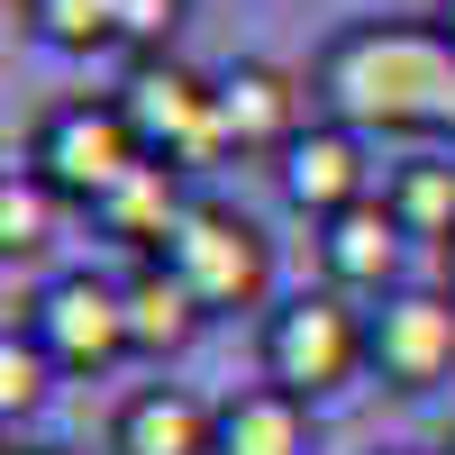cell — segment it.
Returning a JSON list of instances; mask_svg holds the SVG:
<instances>
[{
    "label": "cell",
    "instance_id": "5",
    "mask_svg": "<svg viewBox=\"0 0 455 455\" xmlns=\"http://www.w3.org/2000/svg\"><path fill=\"white\" fill-rule=\"evenodd\" d=\"M446 373H455V291L446 283H401L392 300L364 310V383L428 401Z\"/></svg>",
    "mask_w": 455,
    "mask_h": 455
},
{
    "label": "cell",
    "instance_id": "7",
    "mask_svg": "<svg viewBox=\"0 0 455 455\" xmlns=\"http://www.w3.org/2000/svg\"><path fill=\"white\" fill-rule=\"evenodd\" d=\"M28 337L55 355V373H83V383H100V373H119L137 355L128 337V283L119 274H55L46 300H36Z\"/></svg>",
    "mask_w": 455,
    "mask_h": 455
},
{
    "label": "cell",
    "instance_id": "6",
    "mask_svg": "<svg viewBox=\"0 0 455 455\" xmlns=\"http://www.w3.org/2000/svg\"><path fill=\"white\" fill-rule=\"evenodd\" d=\"M119 109H128V128L137 146L156 164H210L219 156V73H192L182 55H146L128 64V83H119Z\"/></svg>",
    "mask_w": 455,
    "mask_h": 455
},
{
    "label": "cell",
    "instance_id": "12",
    "mask_svg": "<svg viewBox=\"0 0 455 455\" xmlns=\"http://www.w3.org/2000/svg\"><path fill=\"white\" fill-rule=\"evenodd\" d=\"M192 201H201V192H182V164H156V156H146V164L119 182V192L92 210V228L146 264V255H164V246H173V228L192 219Z\"/></svg>",
    "mask_w": 455,
    "mask_h": 455
},
{
    "label": "cell",
    "instance_id": "1",
    "mask_svg": "<svg viewBox=\"0 0 455 455\" xmlns=\"http://www.w3.org/2000/svg\"><path fill=\"white\" fill-rule=\"evenodd\" d=\"M319 119L355 137H410V146H455V46L437 19H355L337 28L310 64Z\"/></svg>",
    "mask_w": 455,
    "mask_h": 455
},
{
    "label": "cell",
    "instance_id": "18",
    "mask_svg": "<svg viewBox=\"0 0 455 455\" xmlns=\"http://www.w3.org/2000/svg\"><path fill=\"white\" fill-rule=\"evenodd\" d=\"M55 210H64V201H55L46 182L19 164L10 182H0V255H10V264H19V255H36V246L55 237Z\"/></svg>",
    "mask_w": 455,
    "mask_h": 455
},
{
    "label": "cell",
    "instance_id": "17",
    "mask_svg": "<svg viewBox=\"0 0 455 455\" xmlns=\"http://www.w3.org/2000/svg\"><path fill=\"white\" fill-rule=\"evenodd\" d=\"M46 401H55V355L36 347L28 328H10V337H0V419L19 428V419H36Z\"/></svg>",
    "mask_w": 455,
    "mask_h": 455
},
{
    "label": "cell",
    "instance_id": "3",
    "mask_svg": "<svg viewBox=\"0 0 455 455\" xmlns=\"http://www.w3.org/2000/svg\"><path fill=\"white\" fill-rule=\"evenodd\" d=\"M137 164H146V146L128 128L119 92H73V100H55L46 119L28 128V173L46 182L64 210H100Z\"/></svg>",
    "mask_w": 455,
    "mask_h": 455
},
{
    "label": "cell",
    "instance_id": "8",
    "mask_svg": "<svg viewBox=\"0 0 455 455\" xmlns=\"http://www.w3.org/2000/svg\"><path fill=\"white\" fill-rule=\"evenodd\" d=\"M319 128V92L310 73H291L274 55H237L219 73V156H291Z\"/></svg>",
    "mask_w": 455,
    "mask_h": 455
},
{
    "label": "cell",
    "instance_id": "2",
    "mask_svg": "<svg viewBox=\"0 0 455 455\" xmlns=\"http://www.w3.org/2000/svg\"><path fill=\"white\" fill-rule=\"evenodd\" d=\"M255 364H264L274 392L310 401V410L337 401V392H355L364 383V300L328 291V283L283 291L274 310H264V328H255Z\"/></svg>",
    "mask_w": 455,
    "mask_h": 455
},
{
    "label": "cell",
    "instance_id": "20",
    "mask_svg": "<svg viewBox=\"0 0 455 455\" xmlns=\"http://www.w3.org/2000/svg\"><path fill=\"white\" fill-rule=\"evenodd\" d=\"M437 36H446V46H455V0H437Z\"/></svg>",
    "mask_w": 455,
    "mask_h": 455
},
{
    "label": "cell",
    "instance_id": "11",
    "mask_svg": "<svg viewBox=\"0 0 455 455\" xmlns=\"http://www.w3.org/2000/svg\"><path fill=\"white\" fill-rule=\"evenodd\" d=\"M109 455H219V401L182 383H146L109 419Z\"/></svg>",
    "mask_w": 455,
    "mask_h": 455
},
{
    "label": "cell",
    "instance_id": "10",
    "mask_svg": "<svg viewBox=\"0 0 455 455\" xmlns=\"http://www.w3.org/2000/svg\"><path fill=\"white\" fill-rule=\"evenodd\" d=\"M401 264H410V237H401V219L383 210V192L319 228V283L347 291V300H364V310L401 291Z\"/></svg>",
    "mask_w": 455,
    "mask_h": 455
},
{
    "label": "cell",
    "instance_id": "9",
    "mask_svg": "<svg viewBox=\"0 0 455 455\" xmlns=\"http://www.w3.org/2000/svg\"><path fill=\"white\" fill-rule=\"evenodd\" d=\"M274 182H283V201L310 219V228H328V219H347L355 201H373L383 182H373V137H355V128H337V119H319L310 137L291 146V156L274 164Z\"/></svg>",
    "mask_w": 455,
    "mask_h": 455
},
{
    "label": "cell",
    "instance_id": "15",
    "mask_svg": "<svg viewBox=\"0 0 455 455\" xmlns=\"http://www.w3.org/2000/svg\"><path fill=\"white\" fill-rule=\"evenodd\" d=\"M219 455H310V401L246 383L219 401Z\"/></svg>",
    "mask_w": 455,
    "mask_h": 455
},
{
    "label": "cell",
    "instance_id": "14",
    "mask_svg": "<svg viewBox=\"0 0 455 455\" xmlns=\"http://www.w3.org/2000/svg\"><path fill=\"white\" fill-rule=\"evenodd\" d=\"M383 210L401 219L410 246H455V146H410L383 173Z\"/></svg>",
    "mask_w": 455,
    "mask_h": 455
},
{
    "label": "cell",
    "instance_id": "4",
    "mask_svg": "<svg viewBox=\"0 0 455 455\" xmlns=\"http://www.w3.org/2000/svg\"><path fill=\"white\" fill-rule=\"evenodd\" d=\"M164 264L182 283L201 291L210 319H237V310H274V237H264V219L237 210V201H192V219L173 228Z\"/></svg>",
    "mask_w": 455,
    "mask_h": 455
},
{
    "label": "cell",
    "instance_id": "13",
    "mask_svg": "<svg viewBox=\"0 0 455 455\" xmlns=\"http://www.w3.org/2000/svg\"><path fill=\"white\" fill-rule=\"evenodd\" d=\"M128 337H137V355H182V347H192V337L210 328V310H201V291L192 283H182L173 274V264L164 255H146V264H128Z\"/></svg>",
    "mask_w": 455,
    "mask_h": 455
},
{
    "label": "cell",
    "instance_id": "16",
    "mask_svg": "<svg viewBox=\"0 0 455 455\" xmlns=\"http://www.w3.org/2000/svg\"><path fill=\"white\" fill-rule=\"evenodd\" d=\"M28 28H36V46H55V55L128 46V10L119 0H28Z\"/></svg>",
    "mask_w": 455,
    "mask_h": 455
},
{
    "label": "cell",
    "instance_id": "24",
    "mask_svg": "<svg viewBox=\"0 0 455 455\" xmlns=\"http://www.w3.org/2000/svg\"><path fill=\"white\" fill-rule=\"evenodd\" d=\"M437 455H455V437H446V446H437Z\"/></svg>",
    "mask_w": 455,
    "mask_h": 455
},
{
    "label": "cell",
    "instance_id": "21",
    "mask_svg": "<svg viewBox=\"0 0 455 455\" xmlns=\"http://www.w3.org/2000/svg\"><path fill=\"white\" fill-rule=\"evenodd\" d=\"M10 455H83V446H10Z\"/></svg>",
    "mask_w": 455,
    "mask_h": 455
},
{
    "label": "cell",
    "instance_id": "23",
    "mask_svg": "<svg viewBox=\"0 0 455 455\" xmlns=\"http://www.w3.org/2000/svg\"><path fill=\"white\" fill-rule=\"evenodd\" d=\"M446 291H455V246H446Z\"/></svg>",
    "mask_w": 455,
    "mask_h": 455
},
{
    "label": "cell",
    "instance_id": "19",
    "mask_svg": "<svg viewBox=\"0 0 455 455\" xmlns=\"http://www.w3.org/2000/svg\"><path fill=\"white\" fill-rule=\"evenodd\" d=\"M128 10V46H137V64L146 55H164V36H173V19H182V0H119Z\"/></svg>",
    "mask_w": 455,
    "mask_h": 455
},
{
    "label": "cell",
    "instance_id": "22",
    "mask_svg": "<svg viewBox=\"0 0 455 455\" xmlns=\"http://www.w3.org/2000/svg\"><path fill=\"white\" fill-rule=\"evenodd\" d=\"M383 455H428V446H383Z\"/></svg>",
    "mask_w": 455,
    "mask_h": 455
}]
</instances>
